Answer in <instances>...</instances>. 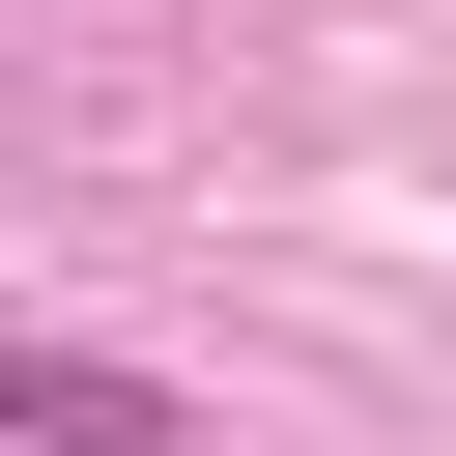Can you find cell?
I'll list each match as a JSON object with an SVG mask.
<instances>
[{"instance_id": "obj_1", "label": "cell", "mask_w": 456, "mask_h": 456, "mask_svg": "<svg viewBox=\"0 0 456 456\" xmlns=\"http://www.w3.org/2000/svg\"><path fill=\"white\" fill-rule=\"evenodd\" d=\"M0 456H171V370H114V342H28V314H0Z\"/></svg>"}]
</instances>
